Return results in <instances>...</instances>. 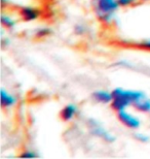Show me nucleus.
<instances>
[{
    "mask_svg": "<svg viewBox=\"0 0 150 159\" xmlns=\"http://www.w3.org/2000/svg\"><path fill=\"white\" fill-rule=\"evenodd\" d=\"M111 91L113 94V100L110 107L116 113L127 110L129 107H133L137 101L147 96L145 92L141 90H135V89H124L117 87L112 89Z\"/></svg>",
    "mask_w": 150,
    "mask_h": 159,
    "instance_id": "f257e3e1",
    "label": "nucleus"
},
{
    "mask_svg": "<svg viewBox=\"0 0 150 159\" xmlns=\"http://www.w3.org/2000/svg\"><path fill=\"white\" fill-rule=\"evenodd\" d=\"M91 7L102 24L110 26L115 23L120 6L118 0H91Z\"/></svg>",
    "mask_w": 150,
    "mask_h": 159,
    "instance_id": "f03ea898",
    "label": "nucleus"
},
{
    "mask_svg": "<svg viewBox=\"0 0 150 159\" xmlns=\"http://www.w3.org/2000/svg\"><path fill=\"white\" fill-rule=\"evenodd\" d=\"M88 127L90 129V133L92 135L96 136L98 139H101L102 141L107 144H113L116 141V136L110 132L107 128L102 126L97 120L90 119L88 121Z\"/></svg>",
    "mask_w": 150,
    "mask_h": 159,
    "instance_id": "7ed1b4c3",
    "label": "nucleus"
},
{
    "mask_svg": "<svg viewBox=\"0 0 150 159\" xmlns=\"http://www.w3.org/2000/svg\"><path fill=\"white\" fill-rule=\"evenodd\" d=\"M117 114V120L119 121L121 125H123L126 128L131 130H139L142 126V119L137 114L131 112L127 110H123Z\"/></svg>",
    "mask_w": 150,
    "mask_h": 159,
    "instance_id": "20e7f679",
    "label": "nucleus"
},
{
    "mask_svg": "<svg viewBox=\"0 0 150 159\" xmlns=\"http://www.w3.org/2000/svg\"><path fill=\"white\" fill-rule=\"evenodd\" d=\"M18 17L25 23H33L38 21L42 16V11L35 5L24 4L18 8Z\"/></svg>",
    "mask_w": 150,
    "mask_h": 159,
    "instance_id": "39448f33",
    "label": "nucleus"
},
{
    "mask_svg": "<svg viewBox=\"0 0 150 159\" xmlns=\"http://www.w3.org/2000/svg\"><path fill=\"white\" fill-rule=\"evenodd\" d=\"M79 109L75 103H67L60 111V118L66 123L72 122L78 115Z\"/></svg>",
    "mask_w": 150,
    "mask_h": 159,
    "instance_id": "423d86ee",
    "label": "nucleus"
},
{
    "mask_svg": "<svg viewBox=\"0 0 150 159\" xmlns=\"http://www.w3.org/2000/svg\"><path fill=\"white\" fill-rule=\"evenodd\" d=\"M92 99L100 104H111L113 100L112 91L106 90V89H97L92 92Z\"/></svg>",
    "mask_w": 150,
    "mask_h": 159,
    "instance_id": "0eeeda50",
    "label": "nucleus"
},
{
    "mask_svg": "<svg viewBox=\"0 0 150 159\" xmlns=\"http://www.w3.org/2000/svg\"><path fill=\"white\" fill-rule=\"evenodd\" d=\"M1 95V107L4 110H9L15 107L18 104V97L15 93H12L5 88H1L0 91Z\"/></svg>",
    "mask_w": 150,
    "mask_h": 159,
    "instance_id": "6e6552de",
    "label": "nucleus"
},
{
    "mask_svg": "<svg viewBox=\"0 0 150 159\" xmlns=\"http://www.w3.org/2000/svg\"><path fill=\"white\" fill-rule=\"evenodd\" d=\"M18 18L8 11H2L1 14V25L3 28L7 30H14L18 25Z\"/></svg>",
    "mask_w": 150,
    "mask_h": 159,
    "instance_id": "1a4fd4ad",
    "label": "nucleus"
},
{
    "mask_svg": "<svg viewBox=\"0 0 150 159\" xmlns=\"http://www.w3.org/2000/svg\"><path fill=\"white\" fill-rule=\"evenodd\" d=\"M133 107L135 109L136 112L148 115V114H150V98L148 96L142 98L139 101H137L133 106Z\"/></svg>",
    "mask_w": 150,
    "mask_h": 159,
    "instance_id": "9d476101",
    "label": "nucleus"
},
{
    "mask_svg": "<svg viewBox=\"0 0 150 159\" xmlns=\"http://www.w3.org/2000/svg\"><path fill=\"white\" fill-rule=\"evenodd\" d=\"M52 32H53L52 28H49V26H41L38 27L37 29H35L34 37L37 39H43L45 37H49L52 34Z\"/></svg>",
    "mask_w": 150,
    "mask_h": 159,
    "instance_id": "9b49d317",
    "label": "nucleus"
},
{
    "mask_svg": "<svg viewBox=\"0 0 150 159\" xmlns=\"http://www.w3.org/2000/svg\"><path fill=\"white\" fill-rule=\"evenodd\" d=\"M74 33L77 36H84L88 32V26L84 23H77L74 25Z\"/></svg>",
    "mask_w": 150,
    "mask_h": 159,
    "instance_id": "f8f14e48",
    "label": "nucleus"
},
{
    "mask_svg": "<svg viewBox=\"0 0 150 159\" xmlns=\"http://www.w3.org/2000/svg\"><path fill=\"white\" fill-rule=\"evenodd\" d=\"M134 139L138 143H142V144H146V143L150 142V136L143 132H135L134 133Z\"/></svg>",
    "mask_w": 150,
    "mask_h": 159,
    "instance_id": "ddd939ff",
    "label": "nucleus"
},
{
    "mask_svg": "<svg viewBox=\"0 0 150 159\" xmlns=\"http://www.w3.org/2000/svg\"><path fill=\"white\" fill-rule=\"evenodd\" d=\"M140 0H118V4L120 8H129L137 5Z\"/></svg>",
    "mask_w": 150,
    "mask_h": 159,
    "instance_id": "4468645a",
    "label": "nucleus"
},
{
    "mask_svg": "<svg viewBox=\"0 0 150 159\" xmlns=\"http://www.w3.org/2000/svg\"><path fill=\"white\" fill-rule=\"evenodd\" d=\"M19 157H22V158H37V157H39V155H38L34 150H31V149H26V150L22 151V153L19 155Z\"/></svg>",
    "mask_w": 150,
    "mask_h": 159,
    "instance_id": "2eb2a0df",
    "label": "nucleus"
},
{
    "mask_svg": "<svg viewBox=\"0 0 150 159\" xmlns=\"http://www.w3.org/2000/svg\"><path fill=\"white\" fill-rule=\"evenodd\" d=\"M136 46L145 51H150V37H146L144 39L139 40L138 43H136Z\"/></svg>",
    "mask_w": 150,
    "mask_h": 159,
    "instance_id": "dca6fc26",
    "label": "nucleus"
},
{
    "mask_svg": "<svg viewBox=\"0 0 150 159\" xmlns=\"http://www.w3.org/2000/svg\"><path fill=\"white\" fill-rule=\"evenodd\" d=\"M11 43V39L8 37H2V47L4 48L5 46H9Z\"/></svg>",
    "mask_w": 150,
    "mask_h": 159,
    "instance_id": "f3484780",
    "label": "nucleus"
}]
</instances>
